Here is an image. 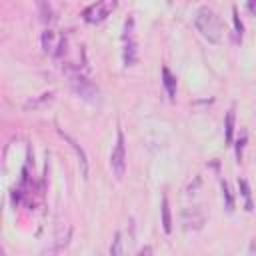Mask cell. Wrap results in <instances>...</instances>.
<instances>
[{
  "label": "cell",
  "mask_w": 256,
  "mask_h": 256,
  "mask_svg": "<svg viewBox=\"0 0 256 256\" xmlns=\"http://www.w3.org/2000/svg\"><path fill=\"white\" fill-rule=\"evenodd\" d=\"M160 214H162V228L166 234L172 232V214H170V204H168V196H162V206H160Z\"/></svg>",
  "instance_id": "8fae6325"
},
{
  "label": "cell",
  "mask_w": 256,
  "mask_h": 256,
  "mask_svg": "<svg viewBox=\"0 0 256 256\" xmlns=\"http://www.w3.org/2000/svg\"><path fill=\"white\" fill-rule=\"evenodd\" d=\"M52 98H54V92H44V94H40L38 98L28 100V102L24 104V110H38V108H42V106L50 104V102H52Z\"/></svg>",
  "instance_id": "7c38bea8"
},
{
  "label": "cell",
  "mask_w": 256,
  "mask_h": 256,
  "mask_svg": "<svg viewBox=\"0 0 256 256\" xmlns=\"http://www.w3.org/2000/svg\"><path fill=\"white\" fill-rule=\"evenodd\" d=\"M222 196H224V202H226V210L232 212L234 210V198H232V192H230V186L226 180H222Z\"/></svg>",
  "instance_id": "e0dca14e"
},
{
  "label": "cell",
  "mask_w": 256,
  "mask_h": 256,
  "mask_svg": "<svg viewBox=\"0 0 256 256\" xmlns=\"http://www.w3.org/2000/svg\"><path fill=\"white\" fill-rule=\"evenodd\" d=\"M162 84H164V90H166L168 98L174 100V98H176V76H174L166 66L162 68Z\"/></svg>",
  "instance_id": "9c48e42d"
},
{
  "label": "cell",
  "mask_w": 256,
  "mask_h": 256,
  "mask_svg": "<svg viewBox=\"0 0 256 256\" xmlns=\"http://www.w3.org/2000/svg\"><path fill=\"white\" fill-rule=\"evenodd\" d=\"M58 134H60V136L70 144V148L76 152V156H78V164H80V172H82V176H84V178H88V158H86L84 148H82V146H80V144H78L70 134H66L64 130H60V128H58Z\"/></svg>",
  "instance_id": "52a82bcc"
},
{
  "label": "cell",
  "mask_w": 256,
  "mask_h": 256,
  "mask_svg": "<svg viewBox=\"0 0 256 256\" xmlns=\"http://www.w3.org/2000/svg\"><path fill=\"white\" fill-rule=\"evenodd\" d=\"M232 24H234V42H242V32H244V26L240 22V16H238V10L236 6H232Z\"/></svg>",
  "instance_id": "5bb4252c"
},
{
  "label": "cell",
  "mask_w": 256,
  "mask_h": 256,
  "mask_svg": "<svg viewBox=\"0 0 256 256\" xmlns=\"http://www.w3.org/2000/svg\"><path fill=\"white\" fill-rule=\"evenodd\" d=\"M234 120H236V110H234V106H230L226 112V118H224V142L228 146L234 142Z\"/></svg>",
  "instance_id": "ba28073f"
},
{
  "label": "cell",
  "mask_w": 256,
  "mask_h": 256,
  "mask_svg": "<svg viewBox=\"0 0 256 256\" xmlns=\"http://www.w3.org/2000/svg\"><path fill=\"white\" fill-rule=\"evenodd\" d=\"M194 26L208 42L218 44L222 40V24H220V18L216 16V12L212 8L200 6L196 10V16H194Z\"/></svg>",
  "instance_id": "6da1fadb"
},
{
  "label": "cell",
  "mask_w": 256,
  "mask_h": 256,
  "mask_svg": "<svg viewBox=\"0 0 256 256\" xmlns=\"http://www.w3.org/2000/svg\"><path fill=\"white\" fill-rule=\"evenodd\" d=\"M38 10H40V20L42 22H52L54 20V12H52V6L48 2H38Z\"/></svg>",
  "instance_id": "9a60e30c"
},
{
  "label": "cell",
  "mask_w": 256,
  "mask_h": 256,
  "mask_svg": "<svg viewBox=\"0 0 256 256\" xmlns=\"http://www.w3.org/2000/svg\"><path fill=\"white\" fill-rule=\"evenodd\" d=\"M246 8H248V10H250V12L256 16V0H250V2L246 4Z\"/></svg>",
  "instance_id": "ffe728a7"
},
{
  "label": "cell",
  "mask_w": 256,
  "mask_h": 256,
  "mask_svg": "<svg viewBox=\"0 0 256 256\" xmlns=\"http://www.w3.org/2000/svg\"><path fill=\"white\" fill-rule=\"evenodd\" d=\"M66 72H68L72 90H74L82 100H86V102H90V104H96V102L100 100V90H98V86H96L92 80H88V78H86L84 74H80V72H72V70H66Z\"/></svg>",
  "instance_id": "7a4b0ae2"
},
{
  "label": "cell",
  "mask_w": 256,
  "mask_h": 256,
  "mask_svg": "<svg viewBox=\"0 0 256 256\" xmlns=\"http://www.w3.org/2000/svg\"><path fill=\"white\" fill-rule=\"evenodd\" d=\"M246 138H248V134L242 130V134H240V136H238V140H236V160H238V162L242 160V150H244Z\"/></svg>",
  "instance_id": "ac0fdd59"
},
{
  "label": "cell",
  "mask_w": 256,
  "mask_h": 256,
  "mask_svg": "<svg viewBox=\"0 0 256 256\" xmlns=\"http://www.w3.org/2000/svg\"><path fill=\"white\" fill-rule=\"evenodd\" d=\"M110 168H112L114 176L118 180H122V176L126 172V140H124L122 130H118V134H116V144L110 154Z\"/></svg>",
  "instance_id": "277c9868"
},
{
  "label": "cell",
  "mask_w": 256,
  "mask_h": 256,
  "mask_svg": "<svg viewBox=\"0 0 256 256\" xmlns=\"http://www.w3.org/2000/svg\"><path fill=\"white\" fill-rule=\"evenodd\" d=\"M180 220H182V226L186 230H200L206 222V214L200 206H192V208H184L182 214H180Z\"/></svg>",
  "instance_id": "8992f818"
},
{
  "label": "cell",
  "mask_w": 256,
  "mask_h": 256,
  "mask_svg": "<svg viewBox=\"0 0 256 256\" xmlns=\"http://www.w3.org/2000/svg\"><path fill=\"white\" fill-rule=\"evenodd\" d=\"M110 256H124V250H122V234L120 232L114 234V240L110 244Z\"/></svg>",
  "instance_id": "2e32d148"
},
{
  "label": "cell",
  "mask_w": 256,
  "mask_h": 256,
  "mask_svg": "<svg viewBox=\"0 0 256 256\" xmlns=\"http://www.w3.org/2000/svg\"><path fill=\"white\" fill-rule=\"evenodd\" d=\"M140 256H152V248H150V246H144V248L140 250Z\"/></svg>",
  "instance_id": "44dd1931"
},
{
  "label": "cell",
  "mask_w": 256,
  "mask_h": 256,
  "mask_svg": "<svg viewBox=\"0 0 256 256\" xmlns=\"http://www.w3.org/2000/svg\"><path fill=\"white\" fill-rule=\"evenodd\" d=\"M238 188H240V194L244 198V210L246 212H252L254 210V202H252V190H250V184L246 178H240L238 180Z\"/></svg>",
  "instance_id": "30bf717a"
},
{
  "label": "cell",
  "mask_w": 256,
  "mask_h": 256,
  "mask_svg": "<svg viewBox=\"0 0 256 256\" xmlns=\"http://www.w3.org/2000/svg\"><path fill=\"white\" fill-rule=\"evenodd\" d=\"M248 256H256V236L252 238V242L248 246Z\"/></svg>",
  "instance_id": "d6986e66"
},
{
  "label": "cell",
  "mask_w": 256,
  "mask_h": 256,
  "mask_svg": "<svg viewBox=\"0 0 256 256\" xmlns=\"http://www.w3.org/2000/svg\"><path fill=\"white\" fill-rule=\"evenodd\" d=\"M116 8L114 0H102V2H92L82 10V20L88 24H98L102 22L106 16H110V12Z\"/></svg>",
  "instance_id": "5b68a950"
},
{
  "label": "cell",
  "mask_w": 256,
  "mask_h": 256,
  "mask_svg": "<svg viewBox=\"0 0 256 256\" xmlns=\"http://www.w3.org/2000/svg\"><path fill=\"white\" fill-rule=\"evenodd\" d=\"M56 40V34L52 32V30H44L42 32V48H44V52L48 54H54L56 52V48H58V42H60V36H58V42H54Z\"/></svg>",
  "instance_id": "4fadbf2b"
},
{
  "label": "cell",
  "mask_w": 256,
  "mask_h": 256,
  "mask_svg": "<svg viewBox=\"0 0 256 256\" xmlns=\"http://www.w3.org/2000/svg\"><path fill=\"white\" fill-rule=\"evenodd\" d=\"M136 36H134V18L128 16L124 22V30H122V60L124 66H134L136 58H138V48H136Z\"/></svg>",
  "instance_id": "3957f363"
}]
</instances>
